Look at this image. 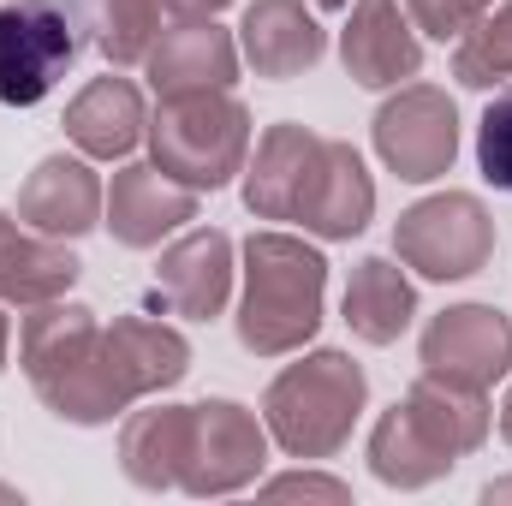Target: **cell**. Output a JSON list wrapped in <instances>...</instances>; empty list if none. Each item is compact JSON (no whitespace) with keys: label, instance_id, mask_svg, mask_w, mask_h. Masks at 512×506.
<instances>
[{"label":"cell","instance_id":"6da1fadb","mask_svg":"<svg viewBox=\"0 0 512 506\" xmlns=\"http://www.w3.org/2000/svg\"><path fill=\"white\" fill-rule=\"evenodd\" d=\"M489 411L495 405L483 387L417 376L405 387V399L382 411L370 429V471L387 489H429L435 477H447L465 453L489 441Z\"/></svg>","mask_w":512,"mask_h":506},{"label":"cell","instance_id":"7a4b0ae2","mask_svg":"<svg viewBox=\"0 0 512 506\" xmlns=\"http://www.w3.org/2000/svg\"><path fill=\"white\" fill-rule=\"evenodd\" d=\"M328 298V256L298 233L245 239V292H239V346L256 358H292L316 340Z\"/></svg>","mask_w":512,"mask_h":506},{"label":"cell","instance_id":"3957f363","mask_svg":"<svg viewBox=\"0 0 512 506\" xmlns=\"http://www.w3.org/2000/svg\"><path fill=\"white\" fill-rule=\"evenodd\" d=\"M364 405H370L364 364H352L346 352H310V358L286 364L268 381L262 423H268L280 453H292V459H334L352 441Z\"/></svg>","mask_w":512,"mask_h":506},{"label":"cell","instance_id":"277c9868","mask_svg":"<svg viewBox=\"0 0 512 506\" xmlns=\"http://www.w3.org/2000/svg\"><path fill=\"white\" fill-rule=\"evenodd\" d=\"M149 155L167 179L191 185L197 197L221 191L251 161V108L233 90L161 96V108L149 114Z\"/></svg>","mask_w":512,"mask_h":506},{"label":"cell","instance_id":"5b68a950","mask_svg":"<svg viewBox=\"0 0 512 506\" xmlns=\"http://www.w3.org/2000/svg\"><path fill=\"white\" fill-rule=\"evenodd\" d=\"M84 54L78 0H12L0 6V102L36 108Z\"/></svg>","mask_w":512,"mask_h":506},{"label":"cell","instance_id":"8992f818","mask_svg":"<svg viewBox=\"0 0 512 506\" xmlns=\"http://www.w3.org/2000/svg\"><path fill=\"white\" fill-rule=\"evenodd\" d=\"M393 256L423 280H471L495 256V215L471 191H435L399 215Z\"/></svg>","mask_w":512,"mask_h":506},{"label":"cell","instance_id":"52a82bcc","mask_svg":"<svg viewBox=\"0 0 512 506\" xmlns=\"http://www.w3.org/2000/svg\"><path fill=\"white\" fill-rule=\"evenodd\" d=\"M376 155L405 185H429L459 161V108L435 84H399L376 114Z\"/></svg>","mask_w":512,"mask_h":506},{"label":"cell","instance_id":"ba28073f","mask_svg":"<svg viewBox=\"0 0 512 506\" xmlns=\"http://www.w3.org/2000/svg\"><path fill=\"white\" fill-rule=\"evenodd\" d=\"M262 465H268V423H256V411H245L239 399L191 405V447L179 471L185 495H233L256 483Z\"/></svg>","mask_w":512,"mask_h":506},{"label":"cell","instance_id":"9c48e42d","mask_svg":"<svg viewBox=\"0 0 512 506\" xmlns=\"http://www.w3.org/2000/svg\"><path fill=\"white\" fill-rule=\"evenodd\" d=\"M417 358H423V376L489 393L512 370V322L495 304H453L423 328Z\"/></svg>","mask_w":512,"mask_h":506},{"label":"cell","instance_id":"30bf717a","mask_svg":"<svg viewBox=\"0 0 512 506\" xmlns=\"http://www.w3.org/2000/svg\"><path fill=\"white\" fill-rule=\"evenodd\" d=\"M322 155L328 137H316L310 126H268L256 137V155L245 161V209L256 221H304L310 191L322 179Z\"/></svg>","mask_w":512,"mask_h":506},{"label":"cell","instance_id":"8fae6325","mask_svg":"<svg viewBox=\"0 0 512 506\" xmlns=\"http://www.w3.org/2000/svg\"><path fill=\"white\" fill-rule=\"evenodd\" d=\"M340 60L352 84L364 90H399L423 72V36L399 0H352L340 30Z\"/></svg>","mask_w":512,"mask_h":506},{"label":"cell","instance_id":"7c38bea8","mask_svg":"<svg viewBox=\"0 0 512 506\" xmlns=\"http://www.w3.org/2000/svg\"><path fill=\"white\" fill-rule=\"evenodd\" d=\"M197 221V191L167 179L155 161H131L114 173L108 203H102V227L126 245V251H155L167 233Z\"/></svg>","mask_w":512,"mask_h":506},{"label":"cell","instance_id":"4fadbf2b","mask_svg":"<svg viewBox=\"0 0 512 506\" xmlns=\"http://www.w3.org/2000/svg\"><path fill=\"white\" fill-rule=\"evenodd\" d=\"M233 298V239L221 227H191L155 262V304L185 322H215Z\"/></svg>","mask_w":512,"mask_h":506},{"label":"cell","instance_id":"5bb4252c","mask_svg":"<svg viewBox=\"0 0 512 506\" xmlns=\"http://www.w3.org/2000/svg\"><path fill=\"white\" fill-rule=\"evenodd\" d=\"M102 203L108 191L90 173V155H42L18 185V221L42 239H84L102 227Z\"/></svg>","mask_w":512,"mask_h":506},{"label":"cell","instance_id":"9a60e30c","mask_svg":"<svg viewBox=\"0 0 512 506\" xmlns=\"http://www.w3.org/2000/svg\"><path fill=\"white\" fill-rule=\"evenodd\" d=\"M143 72H149L155 96L233 90V78H239V42H233L215 18H173V24L149 42Z\"/></svg>","mask_w":512,"mask_h":506},{"label":"cell","instance_id":"2e32d148","mask_svg":"<svg viewBox=\"0 0 512 506\" xmlns=\"http://www.w3.org/2000/svg\"><path fill=\"white\" fill-rule=\"evenodd\" d=\"M328 54V30L304 0H251L239 24V60H251L256 78H298Z\"/></svg>","mask_w":512,"mask_h":506},{"label":"cell","instance_id":"e0dca14e","mask_svg":"<svg viewBox=\"0 0 512 506\" xmlns=\"http://www.w3.org/2000/svg\"><path fill=\"white\" fill-rule=\"evenodd\" d=\"M66 137L78 143V155L90 161H126L131 149L149 137V108H143V90L108 72V78H90L72 102H66Z\"/></svg>","mask_w":512,"mask_h":506},{"label":"cell","instance_id":"ac0fdd59","mask_svg":"<svg viewBox=\"0 0 512 506\" xmlns=\"http://www.w3.org/2000/svg\"><path fill=\"white\" fill-rule=\"evenodd\" d=\"M84 262L66 239H42L30 233L24 221L0 215V304H48V298H66L78 286Z\"/></svg>","mask_w":512,"mask_h":506},{"label":"cell","instance_id":"d6986e66","mask_svg":"<svg viewBox=\"0 0 512 506\" xmlns=\"http://www.w3.org/2000/svg\"><path fill=\"white\" fill-rule=\"evenodd\" d=\"M376 215V179L364 167V155L340 137H328V155H322V179L310 191V209H304V233L310 239H358Z\"/></svg>","mask_w":512,"mask_h":506},{"label":"cell","instance_id":"ffe728a7","mask_svg":"<svg viewBox=\"0 0 512 506\" xmlns=\"http://www.w3.org/2000/svg\"><path fill=\"white\" fill-rule=\"evenodd\" d=\"M102 334H108V352H114V370H120V387L131 393V405L149 399V393L179 387L185 370H191V346H185V334L167 328V322L120 316V322L102 328Z\"/></svg>","mask_w":512,"mask_h":506},{"label":"cell","instance_id":"44dd1931","mask_svg":"<svg viewBox=\"0 0 512 506\" xmlns=\"http://www.w3.org/2000/svg\"><path fill=\"white\" fill-rule=\"evenodd\" d=\"M346 328L364 340V346H393L411 316H417V286L405 280V262L393 256H364L346 280Z\"/></svg>","mask_w":512,"mask_h":506},{"label":"cell","instance_id":"7402d4cb","mask_svg":"<svg viewBox=\"0 0 512 506\" xmlns=\"http://www.w3.org/2000/svg\"><path fill=\"white\" fill-rule=\"evenodd\" d=\"M185 447H191V405H143L131 411L120 429V465L137 489H179L185 471Z\"/></svg>","mask_w":512,"mask_h":506},{"label":"cell","instance_id":"603a6c76","mask_svg":"<svg viewBox=\"0 0 512 506\" xmlns=\"http://www.w3.org/2000/svg\"><path fill=\"white\" fill-rule=\"evenodd\" d=\"M78 18H84V42L114 66H143L149 42L161 36V0H78Z\"/></svg>","mask_w":512,"mask_h":506},{"label":"cell","instance_id":"cb8c5ba5","mask_svg":"<svg viewBox=\"0 0 512 506\" xmlns=\"http://www.w3.org/2000/svg\"><path fill=\"white\" fill-rule=\"evenodd\" d=\"M453 78H459L465 90L512 84V0L489 6V12L453 42Z\"/></svg>","mask_w":512,"mask_h":506},{"label":"cell","instance_id":"d4e9b609","mask_svg":"<svg viewBox=\"0 0 512 506\" xmlns=\"http://www.w3.org/2000/svg\"><path fill=\"white\" fill-rule=\"evenodd\" d=\"M477 167L495 191L512 197V90H501L477 120Z\"/></svg>","mask_w":512,"mask_h":506},{"label":"cell","instance_id":"484cf974","mask_svg":"<svg viewBox=\"0 0 512 506\" xmlns=\"http://www.w3.org/2000/svg\"><path fill=\"white\" fill-rule=\"evenodd\" d=\"M489 6H495V0H405L411 24H417L423 36H435V42H459Z\"/></svg>","mask_w":512,"mask_h":506},{"label":"cell","instance_id":"4316f807","mask_svg":"<svg viewBox=\"0 0 512 506\" xmlns=\"http://www.w3.org/2000/svg\"><path fill=\"white\" fill-rule=\"evenodd\" d=\"M262 495H274V501H280V495H322V501H352V489H346V483H334V477H274Z\"/></svg>","mask_w":512,"mask_h":506},{"label":"cell","instance_id":"83f0119b","mask_svg":"<svg viewBox=\"0 0 512 506\" xmlns=\"http://www.w3.org/2000/svg\"><path fill=\"white\" fill-rule=\"evenodd\" d=\"M221 6H233V0H161V12H173V18H215Z\"/></svg>","mask_w":512,"mask_h":506},{"label":"cell","instance_id":"f1b7e54d","mask_svg":"<svg viewBox=\"0 0 512 506\" xmlns=\"http://www.w3.org/2000/svg\"><path fill=\"white\" fill-rule=\"evenodd\" d=\"M483 501H489V506L512 501V477H495V483H489V489H483Z\"/></svg>","mask_w":512,"mask_h":506},{"label":"cell","instance_id":"f546056e","mask_svg":"<svg viewBox=\"0 0 512 506\" xmlns=\"http://www.w3.org/2000/svg\"><path fill=\"white\" fill-rule=\"evenodd\" d=\"M6 352H12V322H6V310H0V370H6Z\"/></svg>","mask_w":512,"mask_h":506},{"label":"cell","instance_id":"4dcf8cb0","mask_svg":"<svg viewBox=\"0 0 512 506\" xmlns=\"http://www.w3.org/2000/svg\"><path fill=\"white\" fill-rule=\"evenodd\" d=\"M501 441L512 447V393H507V405H501Z\"/></svg>","mask_w":512,"mask_h":506},{"label":"cell","instance_id":"1f68e13d","mask_svg":"<svg viewBox=\"0 0 512 506\" xmlns=\"http://www.w3.org/2000/svg\"><path fill=\"white\" fill-rule=\"evenodd\" d=\"M316 6H328V12H334V6H352V0H316Z\"/></svg>","mask_w":512,"mask_h":506},{"label":"cell","instance_id":"d6a6232c","mask_svg":"<svg viewBox=\"0 0 512 506\" xmlns=\"http://www.w3.org/2000/svg\"><path fill=\"white\" fill-rule=\"evenodd\" d=\"M0 501H18V495H12V489H6V483H0Z\"/></svg>","mask_w":512,"mask_h":506}]
</instances>
